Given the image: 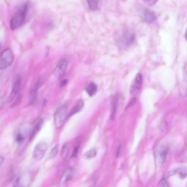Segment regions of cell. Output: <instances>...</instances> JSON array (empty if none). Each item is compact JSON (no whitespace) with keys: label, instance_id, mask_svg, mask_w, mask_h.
<instances>
[{"label":"cell","instance_id":"cell-9","mask_svg":"<svg viewBox=\"0 0 187 187\" xmlns=\"http://www.w3.org/2000/svg\"><path fill=\"white\" fill-rule=\"evenodd\" d=\"M168 149L165 146H161L158 148L156 152L157 158L158 159L159 162L162 165L164 162L166 158Z\"/></svg>","mask_w":187,"mask_h":187},{"label":"cell","instance_id":"cell-16","mask_svg":"<svg viewBox=\"0 0 187 187\" xmlns=\"http://www.w3.org/2000/svg\"><path fill=\"white\" fill-rule=\"evenodd\" d=\"M97 154V151L96 149L93 148L89 151L85 152L83 155V157L86 160H90L95 158Z\"/></svg>","mask_w":187,"mask_h":187},{"label":"cell","instance_id":"cell-22","mask_svg":"<svg viewBox=\"0 0 187 187\" xmlns=\"http://www.w3.org/2000/svg\"><path fill=\"white\" fill-rule=\"evenodd\" d=\"M58 152V147L57 145H56L51 150L50 153V158H53L55 157Z\"/></svg>","mask_w":187,"mask_h":187},{"label":"cell","instance_id":"cell-34","mask_svg":"<svg viewBox=\"0 0 187 187\" xmlns=\"http://www.w3.org/2000/svg\"><path fill=\"white\" fill-rule=\"evenodd\" d=\"M1 47H2V44H1V42H0V49H1Z\"/></svg>","mask_w":187,"mask_h":187},{"label":"cell","instance_id":"cell-27","mask_svg":"<svg viewBox=\"0 0 187 187\" xmlns=\"http://www.w3.org/2000/svg\"><path fill=\"white\" fill-rule=\"evenodd\" d=\"M159 185L160 187H169L165 178H163L160 180Z\"/></svg>","mask_w":187,"mask_h":187},{"label":"cell","instance_id":"cell-5","mask_svg":"<svg viewBox=\"0 0 187 187\" xmlns=\"http://www.w3.org/2000/svg\"><path fill=\"white\" fill-rule=\"evenodd\" d=\"M68 66V61L64 59L57 64L55 70V74L57 78H62L65 74Z\"/></svg>","mask_w":187,"mask_h":187},{"label":"cell","instance_id":"cell-17","mask_svg":"<svg viewBox=\"0 0 187 187\" xmlns=\"http://www.w3.org/2000/svg\"><path fill=\"white\" fill-rule=\"evenodd\" d=\"M88 4L90 9L92 11H96L98 9V1H88Z\"/></svg>","mask_w":187,"mask_h":187},{"label":"cell","instance_id":"cell-20","mask_svg":"<svg viewBox=\"0 0 187 187\" xmlns=\"http://www.w3.org/2000/svg\"><path fill=\"white\" fill-rule=\"evenodd\" d=\"M23 95V92H21L19 94L18 96H17L16 101H15L13 104L12 105L11 107L12 108H14V107H16L17 105L20 104L22 100Z\"/></svg>","mask_w":187,"mask_h":187},{"label":"cell","instance_id":"cell-31","mask_svg":"<svg viewBox=\"0 0 187 187\" xmlns=\"http://www.w3.org/2000/svg\"><path fill=\"white\" fill-rule=\"evenodd\" d=\"M4 103H5V100L3 99V98H0V109L3 107Z\"/></svg>","mask_w":187,"mask_h":187},{"label":"cell","instance_id":"cell-19","mask_svg":"<svg viewBox=\"0 0 187 187\" xmlns=\"http://www.w3.org/2000/svg\"><path fill=\"white\" fill-rule=\"evenodd\" d=\"M69 152V147L67 144H66L62 148L61 152L62 158L63 159L66 158L68 155Z\"/></svg>","mask_w":187,"mask_h":187},{"label":"cell","instance_id":"cell-7","mask_svg":"<svg viewBox=\"0 0 187 187\" xmlns=\"http://www.w3.org/2000/svg\"><path fill=\"white\" fill-rule=\"evenodd\" d=\"M21 84V77L20 75H17L15 77L13 83L12 90L8 98V100L12 101L16 96L19 89H20Z\"/></svg>","mask_w":187,"mask_h":187},{"label":"cell","instance_id":"cell-2","mask_svg":"<svg viewBox=\"0 0 187 187\" xmlns=\"http://www.w3.org/2000/svg\"><path fill=\"white\" fill-rule=\"evenodd\" d=\"M14 55L12 49L7 48L0 54V69L4 70L9 67L13 62Z\"/></svg>","mask_w":187,"mask_h":187},{"label":"cell","instance_id":"cell-24","mask_svg":"<svg viewBox=\"0 0 187 187\" xmlns=\"http://www.w3.org/2000/svg\"><path fill=\"white\" fill-rule=\"evenodd\" d=\"M179 174L180 177V178L184 179L186 176V171L185 169H180L178 170L175 171Z\"/></svg>","mask_w":187,"mask_h":187},{"label":"cell","instance_id":"cell-8","mask_svg":"<svg viewBox=\"0 0 187 187\" xmlns=\"http://www.w3.org/2000/svg\"><path fill=\"white\" fill-rule=\"evenodd\" d=\"M143 81V76L141 74H137L135 79L134 82H133L130 86V92L132 94L135 91H139L142 85Z\"/></svg>","mask_w":187,"mask_h":187},{"label":"cell","instance_id":"cell-30","mask_svg":"<svg viewBox=\"0 0 187 187\" xmlns=\"http://www.w3.org/2000/svg\"><path fill=\"white\" fill-rule=\"evenodd\" d=\"M145 3L147 4L148 5H153V4L155 3L157 1H145Z\"/></svg>","mask_w":187,"mask_h":187},{"label":"cell","instance_id":"cell-11","mask_svg":"<svg viewBox=\"0 0 187 187\" xmlns=\"http://www.w3.org/2000/svg\"><path fill=\"white\" fill-rule=\"evenodd\" d=\"M84 105V103L83 101L81 100L78 101L75 106L71 110L68 115V117H70L81 111L83 109Z\"/></svg>","mask_w":187,"mask_h":187},{"label":"cell","instance_id":"cell-29","mask_svg":"<svg viewBox=\"0 0 187 187\" xmlns=\"http://www.w3.org/2000/svg\"><path fill=\"white\" fill-rule=\"evenodd\" d=\"M68 83V81L66 79H64V80L62 81H61V84H60V86L61 87H63L67 84Z\"/></svg>","mask_w":187,"mask_h":187},{"label":"cell","instance_id":"cell-28","mask_svg":"<svg viewBox=\"0 0 187 187\" xmlns=\"http://www.w3.org/2000/svg\"><path fill=\"white\" fill-rule=\"evenodd\" d=\"M13 187H23L20 184V179L19 178H17L16 180H15Z\"/></svg>","mask_w":187,"mask_h":187},{"label":"cell","instance_id":"cell-1","mask_svg":"<svg viewBox=\"0 0 187 187\" xmlns=\"http://www.w3.org/2000/svg\"><path fill=\"white\" fill-rule=\"evenodd\" d=\"M28 9V5L25 3L19 8L18 11L12 17L10 23V29L16 30L22 26L25 20Z\"/></svg>","mask_w":187,"mask_h":187},{"label":"cell","instance_id":"cell-10","mask_svg":"<svg viewBox=\"0 0 187 187\" xmlns=\"http://www.w3.org/2000/svg\"><path fill=\"white\" fill-rule=\"evenodd\" d=\"M43 123V120L42 119H41L38 120L37 123L36 124L33 130L32 131L31 134H30L29 139L30 141L33 140L36 135L41 130Z\"/></svg>","mask_w":187,"mask_h":187},{"label":"cell","instance_id":"cell-3","mask_svg":"<svg viewBox=\"0 0 187 187\" xmlns=\"http://www.w3.org/2000/svg\"><path fill=\"white\" fill-rule=\"evenodd\" d=\"M67 107L63 105L57 110L54 115V123L56 128L59 129L63 125L66 119Z\"/></svg>","mask_w":187,"mask_h":187},{"label":"cell","instance_id":"cell-14","mask_svg":"<svg viewBox=\"0 0 187 187\" xmlns=\"http://www.w3.org/2000/svg\"><path fill=\"white\" fill-rule=\"evenodd\" d=\"M86 91L90 96L95 95L97 91V86L95 83H90L86 89Z\"/></svg>","mask_w":187,"mask_h":187},{"label":"cell","instance_id":"cell-13","mask_svg":"<svg viewBox=\"0 0 187 187\" xmlns=\"http://www.w3.org/2000/svg\"><path fill=\"white\" fill-rule=\"evenodd\" d=\"M144 16L145 21L148 23H151L156 20L155 14L151 10L146 9L144 12Z\"/></svg>","mask_w":187,"mask_h":187},{"label":"cell","instance_id":"cell-26","mask_svg":"<svg viewBox=\"0 0 187 187\" xmlns=\"http://www.w3.org/2000/svg\"><path fill=\"white\" fill-rule=\"evenodd\" d=\"M25 139V136L21 133L17 135L16 138V140L17 142L21 143Z\"/></svg>","mask_w":187,"mask_h":187},{"label":"cell","instance_id":"cell-32","mask_svg":"<svg viewBox=\"0 0 187 187\" xmlns=\"http://www.w3.org/2000/svg\"><path fill=\"white\" fill-rule=\"evenodd\" d=\"M4 161V158L3 156H0V166L2 164Z\"/></svg>","mask_w":187,"mask_h":187},{"label":"cell","instance_id":"cell-6","mask_svg":"<svg viewBox=\"0 0 187 187\" xmlns=\"http://www.w3.org/2000/svg\"><path fill=\"white\" fill-rule=\"evenodd\" d=\"M135 34L134 32L131 30H127L121 36L122 42L126 46L131 45L134 42Z\"/></svg>","mask_w":187,"mask_h":187},{"label":"cell","instance_id":"cell-33","mask_svg":"<svg viewBox=\"0 0 187 187\" xmlns=\"http://www.w3.org/2000/svg\"><path fill=\"white\" fill-rule=\"evenodd\" d=\"M121 146H120V147L119 148V150H118V151L117 153V155H116L117 157H118L120 153V150H121Z\"/></svg>","mask_w":187,"mask_h":187},{"label":"cell","instance_id":"cell-12","mask_svg":"<svg viewBox=\"0 0 187 187\" xmlns=\"http://www.w3.org/2000/svg\"><path fill=\"white\" fill-rule=\"evenodd\" d=\"M73 176V171L71 168H68L66 170L61 178V183L63 184L66 182L70 181L72 179Z\"/></svg>","mask_w":187,"mask_h":187},{"label":"cell","instance_id":"cell-23","mask_svg":"<svg viewBox=\"0 0 187 187\" xmlns=\"http://www.w3.org/2000/svg\"><path fill=\"white\" fill-rule=\"evenodd\" d=\"M79 147H80V144L77 143L75 146L74 150H73L71 155L72 158L76 157L77 155H78Z\"/></svg>","mask_w":187,"mask_h":187},{"label":"cell","instance_id":"cell-4","mask_svg":"<svg viewBox=\"0 0 187 187\" xmlns=\"http://www.w3.org/2000/svg\"><path fill=\"white\" fill-rule=\"evenodd\" d=\"M48 148V144L46 142L38 143L34 148L33 153V158L37 161L41 160L44 157Z\"/></svg>","mask_w":187,"mask_h":187},{"label":"cell","instance_id":"cell-25","mask_svg":"<svg viewBox=\"0 0 187 187\" xmlns=\"http://www.w3.org/2000/svg\"><path fill=\"white\" fill-rule=\"evenodd\" d=\"M137 101V98L136 97L133 98L130 100L127 105L126 106L125 108V110H127L130 107H132L133 105H134L135 103H136Z\"/></svg>","mask_w":187,"mask_h":187},{"label":"cell","instance_id":"cell-18","mask_svg":"<svg viewBox=\"0 0 187 187\" xmlns=\"http://www.w3.org/2000/svg\"><path fill=\"white\" fill-rule=\"evenodd\" d=\"M118 100H116L113 103L112 107V110L111 116V119L112 120H113L115 119V116L116 112Z\"/></svg>","mask_w":187,"mask_h":187},{"label":"cell","instance_id":"cell-15","mask_svg":"<svg viewBox=\"0 0 187 187\" xmlns=\"http://www.w3.org/2000/svg\"><path fill=\"white\" fill-rule=\"evenodd\" d=\"M29 99L31 104H35L38 99V90L33 87L29 93Z\"/></svg>","mask_w":187,"mask_h":187},{"label":"cell","instance_id":"cell-21","mask_svg":"<svg viewBox=\"0 0 187 187\" xmlns=\"http://www.w3.org/2000/svg\"><path fill=\"white\" fill-rule=\"evenodd\" d=\"M44 81V78H40L38 79L33 87L38 90L42 87V85L43 84Z\"/></svg>","mask_w":187,"mask_h":187}]
</instances>
